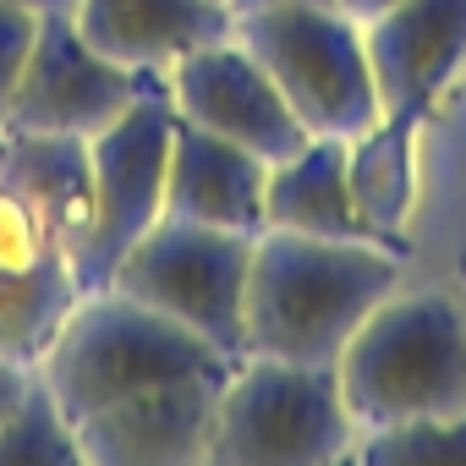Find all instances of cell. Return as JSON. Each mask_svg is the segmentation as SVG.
I'll list each match as a JSON object with an SVG mask.
<instances>
[{
  "label": "cell",
  "instance_id": "6da1fadb",
  "mask_svg": "<svg viewBox=\"0 0 466 466\" xmlns=\"http://www.w3.org/2000/svg\"><path fill=\"white\" fill-rule=\"evenodd\" d=\"M400 286H406V248L258 230L242 351L286 362H335L340 346L357 335V324Z\"/></svg>",
  "mask_w": 466,
  "mask_h": 466
},
{
  "label": "cell",
  "instance_id": "7a4b0ae2",
  "mask_svg": "<svg viewBox=\"0 0 466 466\" xmlns=\"http://www.w3.org/2000/svg\"><path fill=\"white\" fill-rule=\"evenodd\" d=\"M357 428H395L466 406V308L439 286L390 291L335 357Z\"/></svg>",
  "mask_w": 466,
  "mask_h": 466
},
{
  "label": "cell",
  "instance_id": "3957f363",
  "mask_svg": "<svg viewBox=\"0 0 466 466\" xmlns=\"http://www.w3.org/2000/svg\"><path fill=\"white\" fill-rule=\"evenodd\" d=\"M357 439L335 362L242 351L219 379L203 466H340L357 455Z\"/></svg>",
  "mask_w": 466,
  "mask_h": 466
},
{
  "label": "cell",
  "instance_id": "277c9868",
  "mask_svg": "<svg viewBox=\"0 0 466 466\" xmlns=\"http://www.w3.org/2000/svg\"><path fill=\"white\" fill-rule=\"evenodd\" d=\"M225 362H237V357H219L214 346H203L192 329H181L159 308L116 286H99L77 297V308L66 313L61 335L50 340L34 373L50 384L61 411L77 422L132 390H148L181 373H214Z\"/></svg>",
  "mask_w": 466,
  "mask_h": 466
},
{
  "label": "cell",
  "instance_id": "5b68a950",
  "mask_svg": "<svg viewBox=\"0 0 466 466\" xmlns=\"http://www.w3.org/2000/svg\"><path fill=\"white\" fill-rule=\"evenodd\" d=\"M237 39L280 83L308 137H357L384 116L362 23L340 6H253L237 12Z\"/></svg>",
  "mask_w": 466,
  "mask_h": 466
},
{
  "label": "cell",
  "instance_id": "8992f818",
  "mask_svg": "<svg viewBox=\"0 0 466 466\" xmlns=\"http://www.w3.org/2000/svg\"><path fill=\"white\" fill-rule=\"evenodd\" d=\"M248 230H219L192 219H159L148 237L127 248L105 286L159 308L181 329H192L219 357H242L248 346V275H253Z\"/></svg>",
  "mask_w": 466,
  "mask_h": 466
},
{
  "label": "cell",
  "instance_id": "52a82bcc",
  "mask_svg": "<svg viewBox=\"0 0 466 466\" xmlns=\"http://www.w3.org/2000/svg\"><path fill=\"white\" fill-rule=\"evenodd\" d=\"M170 83L165 72H148L137 99L88 137V170H94V225L77 253V286L99 291L110 269L127 258V248L165 219V170H170Z\"/></svg>",
  "mask_w": 466,
  "mask_h": 466
},
{
  "label": "cell",
  "instance_id": "ba28073f",
  "mask_svg": "<svg viewBox=\"0 0 466 466\" xmlns=\"http://www.w3.org/2000/svg\"><path fill=\"white\" fill-rule=\"evenodd\" d=\"M170 105L176 116L198 121L203 132H219L230 143L253 148L258 159H286L308 143V127L297 121V110L286 105L280 83L264 72V61L230 34V39H214L192 56H181L170 72Z\"/></svg>",
  "mask_w": 466,
  "mask_h": 466
},
{
  "label": "cell",
  "instance_id": "9c48e42d",
  "mask_svg": "<svg viewBox=\"0 0 466 466\" xmlns=\"http://www.w3.org/2000/svg\"><path fill=\"white\" fill-rule=\"evenodd\" d=\"M148 72H132L110 56H99L72 12H50L39 23L28 72L17 83L6 127L17 132H66V137H94L110 127L143 88Z\"/></svg>",
  "mask_w": 466,
  "mask_h": 466
},
{
  "label": "cell",
  "instance_id": "30bf717a",
  "mask_svg": "<svg viewBox=\"0 0 466 466\" xmlns=\"http://www.w3.org/2000/svg\"><path fill=\"white\" fill-rule=\"evenodd\" d=\"M225 368L181 373L77 417L83 466H203Z\"/></svg>",
  "mask_w": 466,
  "mask_h": 466
},
{
  "label": "cell",
  "instance_id": "8fae6325",
  "mask_svg": "<svg viewBox=\"0 0 466 466\" xmlns=\"http://www.w3.org/2000/svg\"><path fill=\"white\" fill-rule=\"evenodd\" d=\"M362 39L384 110L428 116L466 72V0H390Z\"/></svg>",
  "mask_w": 466,
  "mask_h": 466
},
{
  "label": "cell",
  "instance_id": "7c38bea8",
  "mask_svg": "<svg viewBox=\"0 0 466 466\" xmlns=\"http://www.w3.org/2000/svg\"><path fill=\"white\" fill-rule=\"evenodd\" d=\"M264 181L269 159L230 143L219 132H203L198 121H170V170H165V214L219 230H264Z\"/></svg>",
  "mask_w": 466,
  "mask_h": 466
},
{
  "label": "cell",
  "instance_id": "4fadbf2b",
  "mask_svg": "<svg viewBox=\"0 0 466 466\" xmlns=\"http://www.w3.org/2000/svg\"><path fill=\"white\" fill-rule=\"evenodd\" d=\"M72 23L132 72H170L181 56L237 34L230 0H72Z\"/></svg>",
  "mask_w": 466,
  "mask_h": 466
},
{
  "label": "cell",
  "instance_id": "5bb4252c",
  "mask_svg": "<svg viewBox=\"0 0 466 466\" xmlns=\"http://www.w3.org/2000/svg\"><path fill=\"white\" fill-rule=\"evenodd\" d=\"M0 181L34 203V214L50 225L61 253L77 264L88 225H94V170H88V137L66 132H17L0 127Z\"/></svg>",
  "mask_w": 466,
  "mask_h": 466
},
{
  "label": "cell",
  "instance_id": "9a60e30c",
  "mask_svg": "<svg viewBox=\"0 0 466 466\" xmlns=\"http://www.w3.org/2000/svg\"><path fill=\"white\" fill-rule=\"evenodd\" d=\"M428 116H406V110H384L368 132L346 137V181H351V203L368 225L373 242L406 248L411 219H417V198H422V170H417V132Z\"/></svg>",
  "mask_w": 466,
  "mask_h": 466
},
{
  "label": "cell",
  "instance_id": "2e32d148",
  "mask_svg": "<svg viewBox=\"0 0 466 466\" xmlns=\"http://www.w3.org/2000/svg\"><path fill=\"white\" fill-rule=\"evenodd\" d=\"M264 230H297V237H329V242H373L357 203H351L346 137H308L297 154L269 165Z\"/></svg>",
  "mask_w": 466,
  "mask_h": 466
},
{
  "label": "cell",
  "instance_id": "e0dca14e",
  "mask_svg": "<svg viewBox=\"0 0 466 466\" xmlns=\"http://www.w3.org/2000/svg\"><path fill=\"white\" fill-rule=\"evenodd\" d=\"M77 297L83 286H77L72 258H50L23 275H0V357L17 368H39L66 313L77 308Z\"/></svg>",
  "mask_w": 466,
  "mask_h": 466
},
{
  "label": "cell",
  "instance_id": "ac0fdd59",
  "mask_svg": "<svg viewBox=\"0 0 466 466\" xmlns=\"http://www.w3.org/2000/svg\"><path fill=\"white\" fill-rule=\"evenodd\" d=\"M0 466H83L77 422L61 411V400L39 373L28 395L0 417Z\"/></svg>",
  "mask_w": 466,
  "mask_h": 466
},
{
  "label": "cell",
  "instance_id": "d6986e66",
  "mask_svg": "<svg viewBox=\"0 0 466 466\" xmlns=\"http://www.w3.org/2000/svg\"><path fill=\"white\" fill-rule=\"evenodd\" d=\"M362 466H466V406L439 417H411L395 428H368L357 439Z\"/></svg>",
  "mask_w": 466,
  "mask_h": 466
},
{
  "label": "cell",
  "instance_id": "ffe728a7",
  "mask_svg": "<svg viewBox=\"0 0 466 466\" xmlns=\"http://www.w3.org/2000/svg\"><path fill=\"white\" fill-rule=\"evenodd\" d=\"M50 258H66L61 242L50 237V225L34 214L28 198H17L0 181V275H23V269H39Z\"/></svg>",
  "mask_w": 466,
  "mask_h": 466
},
{
  "label": "cell",
  "instance_id": "44dd1931",
  "mask_svg": "<svg viewBox=\"0 0 466 466\" xmlns=\"http://www.w3.org/2000/svg\"><path fill=\"white\" fill-rule=\"evenodd\" d=\"M39 23L45 17L28 12V6H0V127H6V116H12V99H17L23 72H28Z\"/></svg>",
  "mask_w": 466,
  "mask_h": 466
},
{
  "label": "cell",
  "instance_id": "7402d4cb",
  "mask_svg": "<svg viewBox=\"0 0 466 466\" xmlns=\"http://www.w3.org/2000/svg\"><path fill=\"white\" fill-rule=\"evenodd\" d=\"M28 384H34V368H17V362L0 357V417H6V411L28 395Z\"/></svg>",
  "mask_w": 466,
  "mask_h": 466
},
{
  "label": "cell",
  "instance_id": "603a6c76",
  "mask_svg": "<svg viewBox=\"0 0 466 466\" xmlns=\"http://www.w3.org/2000/svg\"><path fill=\"white\" fill-rule=\"evenodd\" d=\"M335 6H340L346 17H357V23H373V17L390 6V0H335Z\"/></svg>",
  "mask_w": 466,
  "mask_h": 466
},
{
  "label": "cell",
  "instance_id": "cb8c5ba5",
  "mask_svg": "<svg viewBox=\"0 0 466 466\" xmlns=\"http://www.w3.org/2000/svg\"><path fill=\"white\" fill-rule=\"evenodd\" d=\"M0 6H28V12L50 17V12H72V0H0Z\"/></svg>",
  "mask_w": 466,
  "mask_h": 466
},
{
  "label": "cell",
  "instance_id": "d4e9b609",
  "mask_svg": "<svg viewBox=\"0 0 466 466\" xmlns=\"http://www.w3.org/2000/svg\"><path fill=\"white\" fill-rule=\"evenodd\" d=\"M253 6H297V0H230V12H253ZM313 6H335V0H313Z\"/></svg>",
  "mask_w": 466,
  "mask_h": 466
}]
</instances>
